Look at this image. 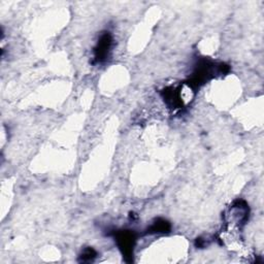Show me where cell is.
Listing matches in <instances>:
<instances>
[{
  "mask_svg": "<svg viewBox=\"0 0 264 264\" xmlns=\"http://www.w3.org/2000/svg\"><path fill=\"white\" fill-rule=\"evenodd\" d=\"M112 39L109 34H103L98 41L97 48L95 49V57L97 60H102L109 54V51L111 49Z\"/></svg>",
  "mask_w": 264,
  "mask_h": 264,
  "instance_id": "6da1fadb",
  "label": "cell"
}]
</instances>
